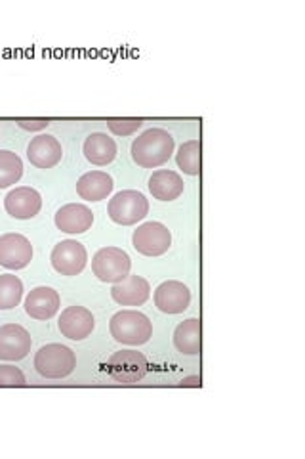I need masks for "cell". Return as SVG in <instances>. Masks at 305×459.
<instances>
[{
	"label": "cell",
	"mask_w": 305,
	"mask_h": 459,
	"mask_svg": "<svg viewBox=\"0 0 305 459\" xmlns=\"http://www.w3.org/2000/svg\"><path fill=\"white\" fill-rule=\"evenodd\" d=\"M62 305L60 293L52 287H35V290L25 299V312L35 320H50L57 314Z\"/></svg>",
	"instance_id": "e0dca14e"
},
{
	"label": "cell",
	"mask_w": 305,
	"mask_h": 459,
	"mask_svg": "<svg viewBox=\"0 0 305 459\" xmlns=\"http://www.w3.org/2000/svg\"><path fill=\"white\" fill-rule=\"evenodd\" d=\"M180 386H202V381H200V377L199 376H191V377H183L182 379V383H180Z\"/></svg>",
	"instance_id": "83f0119b"
},
{
	"label": "cell",
	"mask_w": 305,
	"mask_h": 459,
	"mask_svg": "<svg viewBox=\"0 0 305 459\" xmlns=\"http://www.w3.org/2000/svg\"><path fill=\"white\" fill-rule=\"evenodd\" d=\"M50 261L54 270L62 276H79L89 263L86 247L77 239H64L52 249Z\"/></svg>",
	"instance_id": "52a82bcc"
},
{
	"label": "cell",
	"mask_w": 305,
	"mask_h": 459,
	"mask_svg": "<svg viewBox=\"0 0 305 459\" xmlns=\"http://www.w3.org/2000/svg\"><path fill=\"white\" fill-rule=\"evenodd\" d=\"M4 207L10 217L18 221H29L37 217L42 209V195L29 186H21V188L12 190L4 197Z\"/></svg>",
	"instance_id": "4fadbf2b"
},
{
	"label": "cell",
	"mask_w": 305,
	"mask_h": 459,
	"mask_svg": "<svg viewBox=\"0 0 305 459\" xmlns=\"http://www.w3.org/2000/svg\"><path fill=\"white\" fill-rule=\"evenodd\" d=\"M77 368V356L65 344H45L35 354V369L47 379H64Z\"/></svg>",
	"instance_id": "3957f363"
},
{
	"label": "cell",
	"mask_w": 305,
	"mask_h": 459,
	"mask_svg": "<svg viewBox=\"0 0 305 459\" xmlns=\"http://www.w3.org/2000/svg\"><path fill=\"white\" fill-rule=\"evenodd\" d=\"M109 332L117 342L140 347L153 337V324L143 312L121 310L111 318Z\"/></svg>",
	"instance_id": "7a4b0ae2"
},
{
	"label": "cell",
	"mask_w": 305,
	"mask_h": 459,
	"mask_svg": "<svg viewBox=\"0 0 305 459\" xmlns=\"http://www.w3.org/2000/svg\"><path fill=\"white\" fill-rule=\"evenodd\" d=\"M149 362L138 351H119L107 360V373L113 381L123 385H134L148 376Z\"/></svg>",
	"instance_id": "8992f818"
},
{
	"label": "cell",
	"mask_w": 305,
	"mask_h": 459,
	"mask_svg": "<svg viewBox=\"0 0 305 459\" xmlns=\"http://www.w3.org/2000/svg\"><path fill=\"white\" fill-rule=\"evenodd\" d=\"M149 201L138 190H124L114 194L107 205V214L113 222L121 226L138 224L148 217Z\"/></svg>",
	"instance_id": "277c9868"
},
{
	"label": "cell",
	"mask_w": 305,
	"mask_h": 459,
	"mask_svg": "<svg viewBox=\"0 0 305 459\" xmlns=\"http://www.w3.org/2000/svg\"><path fill=\"white\" fill-rule=\"evenodd\" d=\"M84 157L96 167H106L117 157V142L104 133H94L84 140Z\"/></svg>",
	"instance_id": "d6986e66"
},
{
	"label": "cell",
	"mask_w": 305,
	"mask_h": 459,
	"mask_svg": "<svg viewBox=\"0 0 305 459\" xmlns=\"http://www.w3.org/2000/svg\"><path fill=\"white\" fill-rule=\"evenodd\" d=\"M23 299V281L13 274L0 276V310L16 308Z\"/></svg>",
	"instance_id": "603a6c76"
},
{
	"label": "cell",
	"mask_w": 305,
	"mask_h": 459,
	"mask_svg": "<svg viewBox=\"0 0 305 459\" xmlns=\"http://www.w3.org/2000/svg\"><path fill=\"white\" fill-rule=\"evenodd\" d=\"M27 379L16 366H0V386H25Z\"/></svg>",
	"instance_id": "484cf974"
},
{
	"label": "cell",
	"mask_w": 305,
	"mask_h": 459,
	"mask_svg": "<svg viewBox=\"0 0 305 459\" xmlns=\"http://www.w3.org/2000/svg\"><path fill=\"white\" fill-rule=\"evenodd\" d=\"M33 339L25 327L6 324L0 327V360L18 362L31 352Z\"/></svg>",
	"instance_id": "9c48e42d"
},
{
	"label": "cell",
	"mask_w": 305,
	"mask_h": 459,
	"mask_svg": "<svg viewBox=\"0 0 305 459\" xmlns=\"http://www.w3.org/2000/svg\"><path fill=\"white\" fill-rule=\"evenodd\" d=\"M191 305V291L182 281L168 280L157 287L155 307L165 314H182Z\"/></svg>",
	"instance_id": "8fae6325"
},
{
	"label": "cell",
	"mask_w": 305,
	"mask_h": 459,
	"mask_svg": "<svg viewBox=\"0 0 305 459\" xmlns=\"http://www.w3.org/2000/svg\"><path fill=\"white\" fill-rule=\"evenodd\" d=\"M55 226L65 234L77 236L89 232L94 224V212L82 204H67L55 212Z\"/></svg>",
	"instance_id": "5bb4252c"
},
{
	"label": "cell",
	"mask_w": 305,
	"mask_h": 459,
	"mask_svg": "<svg viewBox=\"0 0 305 459\" xmlns=\"http://www.w3.org/2000/svg\"><path fill=\"white\" fill-rule=\"evenodd\" d=\"M113 188V177L104 170H90L77 180V194L86 201L107 199Z\"/></svg>",
	"instance_id": "ac0fdd59"
},
{
	"label": "cell",
	"mask_w": 305,
	"mask_h": 459,
	"mask_svg": "<svg viewBox=\"0 0 305 459\" xmlns=\"http://www.w3.org/2000/svg\"><path fill=\"white\" fill-rule=\"evenodd\" d=\"M151 295L149 281L141 276L128 274L123 281L114 283L111 297L121 307H141Z\"/></svg>",
	"instance_id": "9a60e30c"
},
{
	"label": "cell",
	"mask_w": 305,
	"mask_h": 459,
	"mask_svg": "<svg viewBox=\"0 0 305 459\" xmlns=\"http://www.w3.org/2000/svg\"><path fill=\"white\" fill-rule=\"evenodd\" d=\"M132 246L145 256H161L172 247V234L163 222H145L134 232Z\"/></svg>",
	"instance_id": "ba28073f"
},
{
	"label": "cell",
	"mask_w": 305,
	"mask_h": 459,
	"mask_svg": "<svg viewBox=\"0 0 305 459\" xmlns=\"http://www.w3.org/2000/svg\"><path fill=\"white\" fill-rule=\"evenodd\" d=\"M57 325H60V332L64 337L71 341H84L86 337L92 335L96 327V318L89 308L69 307L62 312L60 324Z\"/></svg>",
	"instance_id": "7c38bea8"
},
{
	"label": "cell",
	"mask_w": 305,
	"mask_h": 459,
	"mask_svg": "<svg viewBox=\"0 0 305 459\" xmlns=\"http://www.w3.org/2000/svg\"><path fill=\"white\" fill-rule=\"evenodd\" d=\"M27 157L38 169H52L62 161L64 148L55 136L38 134L27 146Z\"/></svg>",
	"instance_id": "2e32d148"
},
{
	"label": "cell",
	"mask_w": 305,
	"mask_h": 459,
	"mask_svg": "<svg viewBox=\"0 0 305 459\" xmlns=\"http://www.w3.org/2000/svg\"><path fill=\"white\" fill-rule=\"evenodd\" d=\"M141 125H143V119H109L107 121L109 131L117 136L134 134Z\"/></svg>",
	"instance_id": "d4e9b609"
},
{
	"label": "cell",
	"mask_w": 305,
	"mask_h": 459,
	"mask_svg": "<svg viewBox=\"0 0 305 459\" xmlns=\"http://www.w3.org/2000/svg\"><path fill=\"white\" fill-rule=\"evenodd\" d=\"M183 188H185L183 178L174 170L161 169L153 172V177L149 178V192L158 201L178 199L183 194Z\"/></svg>",
	"instance_id": "ffe728a7"
},
{
	"label": "cell",
	"mask_w": 305,
	"mask_h": 459,
	"mask_svg": "<svg viewBox=\"0 0 305 459\" xmlns=\"http://www.w3.org/2000/svg\"><path fill=\"white\" fill-rule=\"evenodd\" d=\"M33 261V246L21 234L0 236V266L21 270Z\"/></svg>",
	"instance_id": "30bf717a"
},
{
	"label": "cell",
	"mask_w": 305,
	"mask_h": 459,
	"mask_svg": "<svg viewBox=\"0 0 305 459\" xmlns=\"http://www.w3.org/2000/svg\"><path fill=\"white\" fill-rule=\"evenodd\" d=\"M23 177V161L18 153L10 150H0V188H8L18 184Z\"/></svg>",
	"instance_id": "7402d4cb"
},
{
	"label": "cell",
	"mask_w": 305,
	"mask_h": 459,
	"mask_svg": "<svg viewBox=\"0 0 305 459\" xmlns=\"http://www.w3.org/2000/svg\"><path fill=\"white\" fill-rule=\"evenodd\" d=\"M176 163L189 177L200 175V140H189L182 143L176 153Z\"/></svg>",
	"instance_id": "cb8c5ba5"
},
{
	"label": "cell",
	"mask_w": 305,
	"mask_h": 459,
	"mask_svg": "<svg viewBox=\"0 0 305 459\" xmlns=\"http://www.w3.org/2000/svg\"><path fill=\"white\" fill-rule=\"evenodd\" d=\"M16 123L20 128H23V131H31V133L45 131V128L50 125L48 119H18Z\"/></svg>",
	"instance_id": "4316f807"
},
{
	"label": "cell",
	"mask_w": 305,
	"mask_h": 459,
	"mask_svg": "<svg viewBox=\"0 0 305 459\" xmlns=\"http://www.w3.org/2000/svg\"><path fill=\"white\" fill-rule=\"evenodd\" d=\"M202 324L199 318H189L182 322L174 332V347L187 356L200 354L202 347Z\"/></svg>",
	"instance_id": "44dd1931"
},
{
	"label": "cell",
	"mask_w": 305,
	"mask_h": 459,
	"mask_svg": "<svg viewBox=\"0 0 305 459\" xmlns=\"http://www.w3.org/2000/svg\"><path fill=\"white\" fill-rule=\"evenodd\" d=\"M174 153V138L165 128H149L132 143V160L141 169H157Z\"/></svg>",
	"instance_id": "6da1fadb"
},
{
	"label": "cell",
	"mask_w": 305,
	"mask_h": 459,
	"mask_svg": "<svg viewBox=\"0 0 305 459\" xmlns=\"http://www.w3.org/2000/svg\"><path fill=\"white\" fill-rule=\"evenodd\" d=\"M132 268V258L119 247H104L99 249L92 258L94 276L104 283H119Z\"/></svg>",
	"instance_id": "5b68a950"
}]
</instances>
